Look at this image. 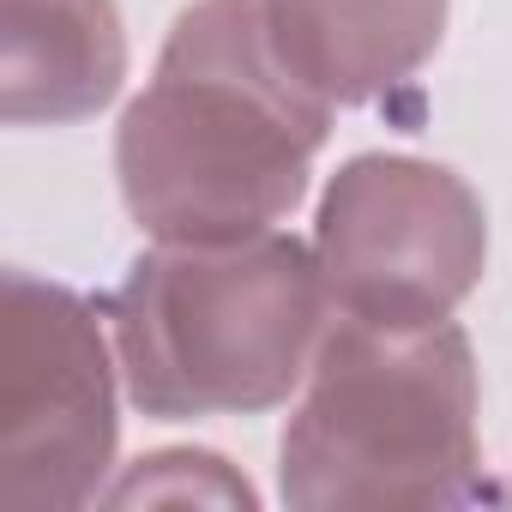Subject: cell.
I'll return each mask as SVG.
<instances>
[{"mask_svg": "<svg viewBox=\"0 0 512 512\" xmlns=\"http://www.w3.org/2000/svg\"><path fill=\"white\" fill-rule=\"evenodd\" d=\"M326 133L332 103L284 67L260 0H193L115 127L127 217L151 241L266 235L308 199Z\"/></svg>", "mask_w": 512, "mask_h": 512, "instance_id": "1", "label": "cell"}, {"mask_svg": "<svg viewBox=\"0 0 512 512\" xmlns=\"http://www.w3.org/2000/svg\"><path fill=\"white\" fill-rule=\"evenodd\" d=\"M109 500H199V506H253L247 476H235L217 452H151L139 458L115 488H103Z\"/></svg>", "mask_w": 512, "mask_h": 512, "instance_id": "8", "label": "cell"}, {"mask_svg": "<svg viewBox=\"0 0 512 512\" xmlns=\"http://www.w3.org/2000/svg\"><path fill=\"white\" fill-rule=\"evenodd\" d=\"M127 31L115 0H0V115L73 127L121 97Z\"/></svg>", "mask_w": 512, "mask_h": 512, "instance_id": "7", "label": "cell"}, {"mask_svg": "<svg viewBox=\"0 0 512 512\" xmlns=\"http://www.w3.org/2000/svg\"><path fill=\"white\" fill-rule=\"evenodd\" d=\"M115 374L103 320L67 284H0V512H73L115 464Z\"/></svg>", "mask_w": 512, "mask_h": 512, "instance_id": "5", "label": "cell"}, {"mask_svg": "<svg viewBox=\"0 0 512 512\" xmlns=\"http://www.w3.org/2000/svg\"><path fill=\"white\" fill-rule=\"evenodd\" d=\"M476 356L440 326L344 320L320 338L278 446V488L302 512L458 506L476 494Z\"/></svg>", "mask_w": 512, "mask_h": 512, "instance_id": "3", "label": "cell"}, {"mask_svg": "<svg viewBox=\"0 0 512 512\" xmlns=\"http://www.w3.org/2000/svg\"><path fill=\"white\" fill-rule=\"evenodd\" d=\"M314 266L332 314L368 326H440L482 284L488 217L446 163L368 151L350 157L314 223Z\"/></svg>", "mask_w": 512, "mask_h": 512, "instance_id": "4", "label": "cell"}, {"mask_svg": "<svg viewBox=\"0 0 512 512\" xmlns=\"http://www.w3.org/2000/svg\"><path fill=\"white\" fill-rule=\"evenodd\" d=\"M260 13L284 67L332 109L398 91L446 37V0H260Z\"/></svg>", "mask_w": 512, "mask_h": 512, "instance_id": "6", "label": "cell"}, {"mask_svg": "<svg viewBox=\"0 0 512 512\" xmlns=\"http://www.w3.org/2000/svg\"><path fill=\"white\" fill-rule=\"evenodd\" d=\"M314 241H157L109 296L121 386L145 416H253L284 404L326 338Z\"/></svg>", "mask_w": 512, "mask_h": 512, "instance_id": "2", "label": "cell"}]
</instances>
